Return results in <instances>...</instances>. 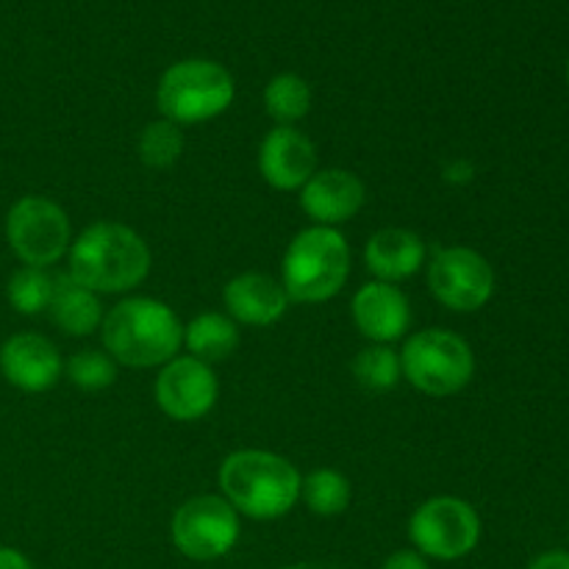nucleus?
Listing matches in <instances>:
<instances>
[{
	"label": "nucleus",
	"instance_id": "nucleus-22",
	"mask_svg": "<svg viewBox=\"0 0 569 569\" xmlns=\"http://www.w3.org/2000/svg\"><path fill=\"white\" fill-rule=\"evenodd\" d=\"M353 378L367 392H389L403 378L400 353H395L389 345H370L359 350L353 359Z\"/></svg>",
	"mask_w": 569,
	"mask_h": 569
},
{
	"label": "nucleus",
	"instance_id": "nucleus-8",
	"mask_svg": "<svg viewBox=\"0 0 569 569\" xmlns=\"http://www.w3.org/2000/svg\"><path fill=\"white\" fill-rule=\"evenodd\" d=\"M6 239L22 264L44 270L70 250V220L50 198L26 194L6 214Z\"/></svg>",
	"mask_w": 569,
	"mask_h": 569
},
{
	"label": "nucleus",
	"instance_id": "nucleus-1",
	"mask_svg": "<svg viewBox=\"0 0 569 569\" xmlns=\"http://www.w3.org/2000/svg\"><path fill=\"white\" fill-rule=\"evenodd\" d=\"M150 272V248L133 228L94 222L70 244V276L92 292H128Z\"/></svg>",
	"mask_w": 569,
	"mask_h": 569
},
{
	"label": "nucleus",
	"instance_id": "nucleus-7",
	"mask_svg": "<svg viewBox=\"0 0 569 569\" xmlns=\"http://www.w3.org/2000/svg\"><path fill=\"white\" fill-rule=\"evenodd\" d=\"M409 539L426 559H465L481 542V517L461 498H431L411 515Z\"/></svg>",
	"mask_w": 569,
	"mask_h": 569
},
{
	"label": "nucleus",
	"instance_id": "nucleus-11",
	"mask_svg": "<svg viewBox=\"0 0 569 569\" xmlns=\"http://www.w3.org/2000/svg\"><path fill=\"white\" fill-rule=\"evenodd\" d=\"M217 395L220 383L211 365L192 356H176L156 378V403L170 420L178 422L203 420L214 409Z\"/></svg>",
	"mask_w": 569,
	"mask_h": 569
},
{
	"label": "nucleus",
	"instance_id": "nucleus-27",
	"mask_svg": "<svg viewBox=\"0 0 569 569\" xmlns=\"http://www.w3.org/2000/svg\"><path fill=\"white\" fill-rule=\"evenodd\" d=\"M528 569H569L567 550H548V553L537 556Z\"/></svg>",
	"mask_w": 569,
	"mask_h": 569
},
{
	"label": "nucleus",
	"instance_id": "nucleus-15",
	"mask_svg": "<svg viewBox=\"0 0 569 569\" xmlns=\"http://www.w3.org/2000/svg\"><path fill=\"white\" fill-rule=\"evenodd\" d=\"M353 322L372 345L398 342L411 326V306L395 283L370 281L356 292Z\"/></svg>",
	"mask_w": 569,
	"mask_h": 569
},
{
	"label": "nucleus",
	"instance_id": "nucleus-4",
	"mask_svg": "<svg viewBox=\"0 0 569 569\" xmlns=\"http://www.w3.org/2000/svg\"><path fill=\"white\" fill-rule=\"evenodd\" d=\"M283 292L298 303H322L342 292L350 276V244L337 228H303L283 253Z\"/></svg>",
	"mask_w": 569,
	"mask_h": 569
},
{
	"label": "nucleus",
	"instance_id": "nucleus-6",
	"mask_svg": "<svg viewBox=\"0 0 569 569\" xmlns=\"http://www.w3.org/2000/svg\"><path fill=\"white\" fill-rule=\"evenodd\" d=\"M406 381L431 398H450L472 381L476 356L467 339L445 328H426L406 339L400 350Z\"/></svg>",
	"mask_w": 569,
	"mask_h": 569
},
{
	"label": "nucleus",
	"instance_id": "nucleus-12",
	"mask_svg": "<svg viewBox=\"0 0 569 569\" xmlns=\"http://www.w3.org/2000/svg\"><path fill=\"white\" fill-rule=\"evenodd\" d=\"M259 170L272 189L281 192L303 189V183L317 172L315 142L298 128L276 126L261 139Z\"/></svg>",
	"mask_w": 569,
	"mask_h": 569
},
{
	"label": "nucleus",
	"instance_id": "nucleus-5",
	"mask_svg": "<svg viewBox=\"0 0 569 569\" xmlns=\"http://www.w3.org/2000/svg\"><path fill=\"white\" fill-rule=\"evenodd\" d=\"M237 94L233 76L211 59H183L167 67L156 87V103L164 120L194 126L228 111Z\"/></svg>",
	"mask_w": 569,
	"mask_h": 569
},
{
	"label": "nucleus",
	"instance_id": "nucleus-29",
	"mask_svg": "<svg viewBox=\"0 0 569 569\" xmlns=\"http://www.w3.org/2000/svg\"><path fill=\"white\" fill-rule=\"evenodd\" d=\"M281 569H309V567H281Z\"/></svg>",
	"mask_w": 569,
	"mask_h": 569
},
{
	"label": "nucleus",
	"instance_id": "nucleus-10",
	"mask_svg": "<svg viewBox=\"0 0 569 569\" xmlns=\"http://www.w3.org/2000/svg\"><path fill=\"white\" fill-rule=\"evenodd\" d=\"M431 295L450 311H478L495 292V270L478 250L442 248L428 264Z\"/></svg>",
	"mask_w": 569,
	"mask_h": 569
},
{
	"label": "nucleus",
	"instance_id": "nucleus-25",
	"mask_svg": "<svg viewBox=\"0 0 569 569\" xmlns=\"http://www.w3.org/2000/svg\"><path fill=\"white\" fill-rule=\"evenodd\" d=\"M67 378L72 387L83 389V392H100V389L111 387L117 381V365L109 353L100 350H78L64 367Z\"/></svg>",
	"mask_w": 569,
	"mask_h": 569
},
{
	"label": "nucleus",
	"instance_id": "nucleus-30",
	"mask_svg": "<svg viewBox=\"0 0 569 569\" xmlns=\"http://www.w3.org/2000/svg\"><path fill=\"white\" fill-rule=\"evenodd\" d=\"M567 83H569V61H567Z\"/></svg>",
	"mask_w": 569,
	"mask_h": 569
},
{
	"label": "nucleus",
	"instance_id": "nucleus-13",
	"mask_svg": "<svg viewBox=\"0 0 569 569\" xmlns=\"http://www.w3.org/2000/svg\"><path fill=\"white\" fill-rule=\"evenodd\" d=\"M0 372L20 392H48L61 378V356L39 333H14L0 348Z\"/></svg>",
	"mask_w": 569,
	"mask_h": 569
},
{
	"label": "nucleus",
	"instance_id": "nucleus-20",
	"mask_svg": "<svg viewBox=\"0 0 569 569\" xmlns=\"http://www.w3.org/2000/svg\"><path fill=\"white\" fill-rule=\"evenodd\" d=\"M264 109L278 126H292L309 114L311 87L295 72H281L264 87Z\"/></svg>",
	"mask_w": 569,
	"mask_h": 569
},
{
	"label": "nucleus",
	"instance_id": "nucleus-14",
	"mask_svg": "<svg viewBox=\"0 0 569 569\" xmlns=\"http://www.w3.org/2000/svg\"><path fill=\"white\" fill-rule=\"evenodd\" d=\"M365 183L353 172L322 170L315 172L300 189V209L317 226L337 228L359 214V209L365 206Z\"/></svg>",
	"mask_w": 569,
	"mask_h": 569
},
{
	"label": "nucleus",
	"instance_id": "nucleus-16",
	"mask_svg": "<svg viewBox=\"0 0 569 569\" xmlns=\"http://www.w3.org/2000/svg\"><path fill=\"white\" fill-rule=\"evenodd\" d=\"M226 309L233 322L244 326H272L289 309V298L281 283L261 272H244L226 283Z\"/></svg>",
	"mask_w": 569,
	"mask_h": 569
},
{
	"label": "nucleus",
	"instance_id": "nucleus-9",
	"mask_svg": "<svg viewBox=\"0 0 569 569\" xmlns=\"http://www.w3.org/2000/svg\"><path fill=\"white\" fill-rule=\"evenodd\" d=\"M172 545L192 561H217L239 542V515L226 498L200 495L187 500L172 517Z\"/></svg>",
	"mask_w": 569,
	"mask_h": 569
},
{
	"label": "nucleus",
	"instance_id": "nucleus-2",
	"mask_svg": "<svg viewBox=\"0 0 569 569\" xmlns=\"http://www.w3.org/2000/svg\"><path fill=\"white\" fill-rule=\"evenodd\" d=\"M106 353L128 367H159L176 359L183 326L176 311L153 298H128L103 317Z\"/></svg>",
	"mask_w": 569,
	"mask_h": 569
},
{
	"label": "nucleus",
	"instance_id": "nucleus-19",
	"mask_svg": "<svg viewBox=\"0 0 569 569\" xmlns=\"http://www.w3.org/2000/svg\"><path fill=\"white\" fill-rule=\"evenodd\" d=\"M183 345L192 359L214 365V361H226L239 348V328L228 315L206 311L183 328Z\"/></svg>",
	"mask_w": 569,
	"mask_h": 569
},
{
	"label": "nucleus",
	"instance_id": "nucleus-17",
	"mask_svg": "<svg viewBox=\"0 0 569 569\" xmlns=\"http://www.w3.org/2000/svg\"><path fill=\"white\" fill-rule=\"evenodd\" d=\"M367 270L383 283L406 281L426 261V244L415 231L406 228H383L372 233L365 248Z\"/></svg>",
	"mask_w": 569,
	"mask_h": 569
},
{
	"label": "nucleus",
	"instance_id": "nucleus-23",
	"mask_svg": "<svg viewBox=\"0 0 569 569\" xmlns=\"http://www.w3.org/2000/svg\"><path fill=\"white\" fill-rule=\"evenodd\" d=\"M9 303L20 315H39L48 311L53 298V276H48L39 267H22L9 278Z\"/></svg>",
	"mask_w": 569,
	"mask_h": 569
},
{
	"label": "nucleus",
	"instance_id": "nucleus-21",
	"mask_svg": "<svg viewBox=\"0 0 569 569\" xmlns=\"http://www.w3.org/2000/svg\"><path fill=\"white\" fill-rule=\"evenodd\" d=\"M300 498L317 517H337L350 506V481L339 470H315L300 481Z\"/></svg>",
	"mask_w": 569,
	"mask_h": 569
},
{
	"label": "nucleus",
	"instance_id": "nucleus-24",
	"mask_svg": "<svg viewBox=\"0 0 569 569\" xmlns=\"http://www.w3.org/2000/svg\"><path fill=\"white\" fill-rule=\"evenodd\" d=\"M183 153V133L181 126L170 120L150 122L139 137V159L153 170H167L176 164Z\"/></svg>",
	"mask_w": 569,
	"mask_h": 569
},
{
	"label": "nucleus",
	"instance_id": "nucleus-18",
	"mask_svg": "<svg viewBox=\"0 0 569 569\" xmlns=\"http://www.w3.org/2000/svg\"><path fill=\"white\" fill-rule=\"evenodd\" d=\"M48 311L56 326L70 337H89L103 326V306L98 292L78 283L70 272L53 278V298Z\"/></svg>",
	"mask_w": 569,
	"mask_h": 569
},
{
	"label": "nucleus",
	"instance_id": "nucleus-26",
	"mask_svg": "<svg viewBox=\"0 0 569 569\" xmlns=\"http://www.w3.org/2000/svg\"><path fill=\"white\" fill-rule=\"evenodd\" d=\"M381 569H431V567H428L426 556H420L417 550H398V553H392L387 561H383Z\"/></svg>",
	"mask_w": 569,
	"mask_h": 569
},
{
	"label": "nucleus",
	"instance_id": "nucleus-3",
	"mask_svg": "<svg viewBox=\"0 0 569 569\" xmlns=\"http://www.w3.org/2000/svg\"><path fill=\"white\" fill-rule=\"evenodd\" d=\"M300 472L283 456L267 450H237L220 467V487L237 515L278 520L300 500Z\"/></svg>",
	"mask_w": 569,
	"mask_h": 569
},
{
	"label": "nucleus",
	"instance_id": "nucleus-28",
	"mask_svg": "<svg viewBox=\"0 0 569 569\" xmlns=\"http://www.w3.org/2000/svg\"><path fill=\"white\" fill-rule=\"evenodd\" d=\"M0 569H33L26 553H20L17 548H6L0 545Z\"/></svg>",
	"mask_w": 569,
	"mask_h": 569
}]
</instances>
